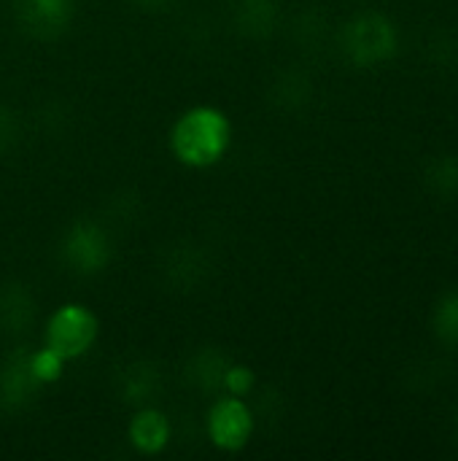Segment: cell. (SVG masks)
Masks as SVG:
<instances>
[{
	"mask_svg": "<svg viewBox=\"0 0 458 461\" xmlns=\"http://www.w3.org/2000/svg\"><path fill=\"white\" fill-rule=\"evenodd\" d=\"M424 59L440 73L458 68V32L454 27H437L424 41Z\"/></svg>",
	"mask_w": 458,
	"mask_h": 461,
	"instance_id": "2e32d148",
	"label": "cell"
},
{
	"mask_svg": "<svg viewBox=\"0 0 458 461\" xmlns=\"http://www.w3.org/2000/svg\"><path fill=\"white\" fill-rule=\"evenodd\" d=\"M130 440L140 454H159L170 440V421L159 411L146 408L132 419Z\"/></svg>",
	"mask_w": 458,
	"mask_h": 461,
	"instance_id": "9a60e30c",
	"label": "cell"
},
{
	"mask_svg": "<svg viewBox=\"0 0 458 461\" xmlns=\"http://www.w3.org/2000/svg\"><path fill=\"white\" fill-rule=\"evenodd\" d=\"M208 432L211 440L224 448V451H240L251 432H254V416L248 411V405L240 397H221L208 416Z\"/></svg>",
	"mask_w": 458,
	"mask_h": 461,
	"instance_id": "8992f818",
	"label": "cell"
},
{
	"mask_svg": "<svg viewBox=\"0 0 458 461\" xmlns=\"http://www.w3.org/2000/svg\"><path fill=\"white\" fill-rule=\"evenodd\" d=\"M229 138H232V130H229L227 116L219 108L197 105V108H189L173 124L170 146H173V154L184 165L211 167L224 157Z\"/></svg>",
	"mask_w": 458,
	"mask_h": 461,
	"instance_id": "6da1fadb",
	"label": "cell"
},
{
	"mask_svg": "<svg viewBox=\"0 0 458 461\" xmlns=\"http://www.w3.org/2000/svg\"><path fill=\"white\" fill-rule=\"evenodd\" d=\"M97 338V319L84 305H62L46 327V348H51L65 362L78 359L92 348Z\"/></svg>",
	"mask_w": 458,
	"mask_h": 461,
	"instance_id": "277c9868",
	"label": "cell"
},
{
	"mask_svg": "<svg viewBox=\"0 0 458 461\" xmlns=\"http://www.w3.org/2000/svg\"><path fill=\"white\" fill-rule=\"evenodd\" d=\"M229 362L221 351L216 348H202L197 354H192L189 365H186V378L208 392V394H216V392H224V384H227V373H229Z\"/></svg>",
	"mask_w": 458,
	"mask_h": 461,
	"instance_id": "4fadbf2b",
	"label": "cell"
},
{
	"mask_svg": "<svg viewBox=\"0 0 458 461\" xmlns=\"http://www.w3.org/2000/svg\"><path fill=\"white\" fill-rule=\"evenodd\" d=\"M229 16L240 35L251 41H265L281 24V3L278 0H232Z\"/></svg>",
	"mask_w": 458,
	"mask_h": 461,
	"instance_id": "9c48e42d",
	"label": "cell"
},
{
	"mask_svg": "<svg viewBox=\"0 0 458 461\" xmlns=\"http://www.w3.org/2000/svg\"><path fill=\"white\" fill-rule=\"evenodd\" d=\"M340 49L356 68H378L397 57L400 32L397 24L381 11H362L340 30Z\"/></svg>",
	"mask_w": 458,
	"mask_h": 461,
	"instance_id": "7a4b0ae2",
	"label": "cell"
},
{
	"mask_svg": "<svg viewBox=\"0 0 458 461\" xmlns=\"http://www.w3.org/2000/svg\"><path fill=\"white\" fill-rule=\"evenodd\" d=\"M421 184L427 194L437 203H454L458 200V154L456 151H440L432 154L424 162Z\"/></svg>",
	"mask_w": 458,
	"mask_h": 461,
	"instance_id": "8fae6325",
	"label": "cell"
},
{
	"mask_svg": "<svg viewBox=\"0 0 458 461\" xmlns=\"http://www.w3.org/2000/svg\"><path fill=\"white\" fill-rule=\"evenodd\" d=\"M35 321V300L24 284L0 286V332L24 335Z\"/></svg>",
	"mask_w": 458,
	"mask_h": 461,
	"instance_id": "30bf717a",
	"label": "cell"
},
{
	"mask_svg": "<svg viewBox=\"0 0 458 461\" xmlns=\"http://www.w3.org/2000/svg\"><path fill=\"white\" fill-rule=\"evenodd\" d=\"M43 384L32 373V354L27 348L11 351L0 362V411L16 413L32 402Z\"/></svg>",
	"mask_w": 458,
	"mask_h": 461,
	"instance_id": "5b68a950",
	"label": "cell"
},
{
	"mask_svg": "<svg viewBox=\"0 0 458 461\" xmlns=\"http://www.w3.org/2000/svg\"><path fill=\"white\" fill-rule=\"evenodd\" d=\"M138 8H143V11H167L170 5H175L178 0H132Z\"/></svg>",
	"mask_w": 458,
	"mask_h": 461,
	"instance_id": "7402d4cb",
	"label": "cell"
},
{
	"mask_svg": "<svg viewBox=\"0 0 458 461\" xmlns=\"http://www.w3.org/2000/svg\"><path fill=\"white\" fill-rule=\"evenodd\" d=\"M208 270H211V262H208L205 251L194 243H178L162 259V276H165L167 286L175 292H192V289L202 286Z\"/></svg>",
	"mask_w": 458,
	"mask_h": 461,
	"instance_id": "ba28073f",
	"label": "cell"
},
{
	"mask_svg": "<svg viewBox=\"0 0 458 461\" xmlns=\"http://www.w3.org/2000/svg\"><path fill=\"white\" fill-rule=\"evenodd\" d=\"M329 35V19L319 8H305L294 22V38L302 49H321Z\"/></svg>",
	"mask_w": 458,
	"mask_h": 461,
	"instance_id": "ac0fdd59",
	"label": "cell"
},
{
	"mask_svg": "<svg viewBox=\"0 0 458 461\" xmlns=\"http://www.w3.org/2000/svg\"><path fill=\"white\" fill-rule=\"evenodd\" d=\"M62 262L76 276H97L111 262V238L94 221H73L59 243Z\"/></svg>",
	"mask_w": 458,
	"mask_h": 461,
	"instance_id": "3957f363",
	"label": "cell"
},
{
	"mask_svg": "<svg viewBox=\"0 0 458 461\" xmlns=\"http://www.w3.org/2000/svg\"><path fill=\"white\" fill-rule=\"evenodd\" d=\"M62 367H65V359L57 357L51 348H43L38 354H32V373L38 375L40 384H51L62 375Z\"/></svg>",
	"mask_w": 458,
	"mask_h": 461,
	"instance_id": "d6986e66",
	"label": "cell"
},
{
	"mask_svg": "<svg viewBox=\"0 0 458 461\" xmlns=\"http://www.w3.org/2000/svg\"><path fill=\"white\" fill-rule=\"evenodd\" d=\"M432 330L445 348H458V289L440 294L432 313Z\"/></svg>",
	"mask_w": 458,
	"mask_h": 461,
	"instance_id": "e0dca14e",
	"label": "cell"
},
{
	"mask_svg": "<svg viewBox=\"0 0 458 461\" xmlns=\"http://www.w3.org/2000/svg\"><path fill=\"white\" fill-rule=\"evenodd\" d=\"M451 435H454V443L458 446V411L454 413V432H451Z\"/></svg>",
	"mask_w": 458,
	"mask_h": 461,
	"instance_id": "603a6c76",
	"label": "cell"
},
{
	"mask_svg": "<svg viewBox=\"0 0 458 461\" xmlns=\"http://www.w3.org/2000/svg\"><path fill=\"white\" fill-rule=\"evenodd\" d=\"M270 100L281 111H300L313 100V78L302 68L278 70V76L270 86Z\"/></svg>",
	"mask_w": 458,
	"mask_h": 461,
	"instance_id": "7c38bea8",
	"label": "cell"
},
{
	"mask_svg": "<svg viewBox=\"0 0 458 461\" xmlns=\"http://www.w3.org/2000/svg\"><path fill=\"white\" fill-rule=\"evenodd\" d=\"M254 386V373L248 367H229L227 373V384H224V392L227 394H235V397H243L248 389Z\"/></svg>",
	"mask_w": 458,
	"mask_h": 461,
	"instance_id": "44dd1931",
	"label": "cell"
},
{
	"mask_svg": "<svg viewBox=\"0 0 458 461\" xmlns=\"http://www.w3.org/2000/svg\"><path fill=\"white\" fill-rule=\"evenodd\" d=\"M19 143V116L0 103V157H5Z\"/></svg>",
	"mask_w": 458,
	"mask_h": 461,
	"instance_id": "ffe728a7",
	"label": "cell"
},
{
	"mask_svg": "<svg viewBox=\"0 0 458 461\" xmlns=\"http://www.w3.org/2000/svg\"><path fill=\"white\" fill-rule=\"evenodd\" d=\"M13 11L27 35L38 41H54L70 27L73 0H13Z\"/></svg>",
	"mask_w": 458,
	"mask_h": 461,
	"instance_id": "52a82bcc",
	"label": "cell"
},
{
	"mask_svg": "<svg viewBox=\"0 0 458 461\" xmlns=\"http://www.w3.org/2000/svg\"><path fill=\"white\" fill-rule=\"evenodd\" d=\"M159 384H162V375H159L157 365H151V362H132L121 373V378H119V394L130 405H146L148 400L157 397Z\"/></svg>",
	"mask_w": 458,
	"mask_h": 461,
	"instance_id": "5bb4252c",
	"label": "cell"
}]
</instances>
